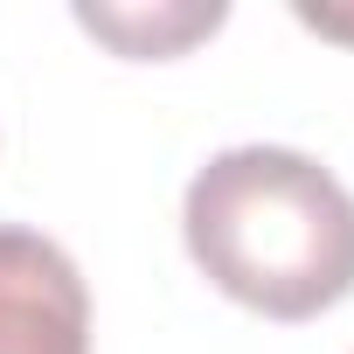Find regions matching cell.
Masks as SVG:
<instances>
[{
	"label": "cell",
	"mask_w": 354,
	"mask_h": 354,
	"mask_svg": "<svg viewBox=\"0 0 354 354\" xmlns=\"http://www.w3.org/2000/svg\"><path fill=\"white\" fill-rule=\"evenodd\" d=\"M188 257L264 319H313L354 292V195L292 146H230L181 202Z\"/></svg>",
	"instance_id": "cell-1"
},
{
	"label": "cell",
	"mask_w": 354,
	"mask_h": 354,
	"mask_svg": "<svg viewBox=\"0 0 354 354\" xmlns=\"http://www.w3.org/2000/svg\"><path fill=\"white\" fill-rule=\"evenodd\" d=\"M223 15H230L223 0H209V8H153V15L146 8H77V21L125 56H174L195 35H216Z\"/></svg>",
	"instance_id": "cell-3"
},
{
	"label": "cell",
	"mask_w": 354,
	"mask_h": 354,
	"mask_svg": "<svg viewBox=\"0 0 354 354\" xmlns=\"http://www.w3.org/2000/svg\"><path fill=\"white\" fill-rule=\"evenodd\" d=\"M0 354H91V292L63 243L0 230Z\"/></svg>",
	"instance_id": "cell-2"
}]
</instances>
